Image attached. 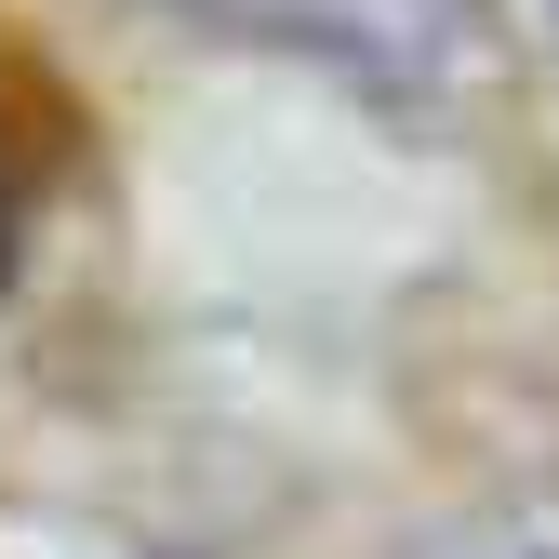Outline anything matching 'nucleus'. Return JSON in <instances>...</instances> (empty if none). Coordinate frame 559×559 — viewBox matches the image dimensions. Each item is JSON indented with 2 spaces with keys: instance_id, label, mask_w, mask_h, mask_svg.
<instances>
[{
  "instance_id": "f257e3e1",
  "label": "nucleus",
  "mask_w": 559,
  "mask_h": 559,
  "mask_svg": "<svg viewBox=\"0 0 559 559\" xmlns=\"http://www.w3.org/2000/svg\"><path fill=\"white\" fill-rule=\"evenodd\" d=\"M0 294H14V187H0Z\"/></svg>"
},
{
  "instance_id": "f03ea898",
  "label": "nucleus",
  "mask_w": 559,
  "mask_h": 559,
  "mask_svg": "<svg viewBox=\"0 0 559 559\" xmlns=\"http://www.w3.org/2000/svg\"><path fill=\"white\" fill-rule=\"evenodd\" d=\"M479 559H533V546H479Z\"/></svg>"
}]
</instances>
